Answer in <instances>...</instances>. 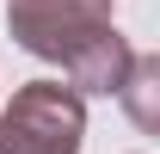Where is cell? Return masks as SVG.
Masks as SVG:
<instances>
[{
    "label": "cell",
    "instance_id": "cell-1",
    "mask_svg": "<svg viewBox=\"0 0 160 154\" xmlns=\"http://www.w3.org/2000/svg\"><path fill=\"white\" fill-rule=\"evenodd\" d=\"M80 148V105L62 86H31L0 123V154H74Z\"/></svg>",
    "mask_w": 160,
    "mask_h": 154
}]
</instances>
